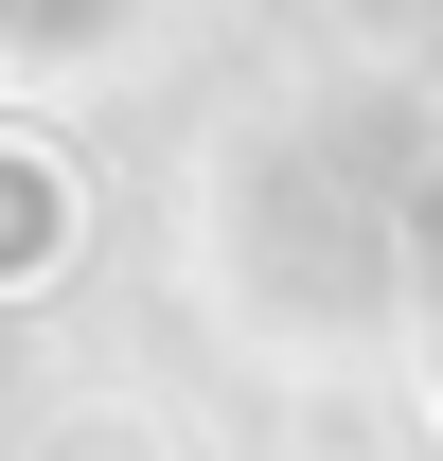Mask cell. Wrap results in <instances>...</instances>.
<instances>
[{
    "instance_id": "1",
    "label": "cell",
    "mask_w": 443,
    "mask_h": 461,
    "mask_svg": "<svg viewBox=\"0 0 443 461\" xmlns=\"http://www.w3.org/2000/svg\"><path fill=\"white\" fill-rule=\"evenodd\" d=\"M36 249H54V177L0 142V267H36Z\"/></svg>"
}]
</instances>
